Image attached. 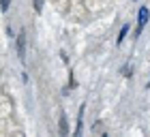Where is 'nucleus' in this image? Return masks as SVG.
Instances as JSON below:
<instances>
[{
	"label": "nucleus",
	"mask_w": 150,
	"mask_h": 137,
	"mask_svg": "<svg viewBox=\"0 0 150 137\" xmlns=\"http://www.w3.org/2000/svg\"><path fill=\"white\" fill-rule=\"evenodd\" d=\"M146 19H148V11H146V9H142V11H139V24L144 26V24H146Z\"/></svg>",
	"instance_id": "nucleus-1"
},
{
	"label": "nucleus",
	"mask_w": 150,
	"mask_h": 137,
	"mask_svg": "<svg viewBox=\"0 0 150 137\" xmlns=\"http://www.w3.org/2000/svg\"><path fill=\"white\" fill-rule=\"evenodd\" d=\"M35 9H37V11H41V0H35Z\"/></svg>",
	"instance_id": "nucleus-2"
},
{
	"label": "nucleus",
	"mask_w": 150,
	"mask_h": 137,
	"mask_svg": "<svg viewBox=\"0 0 150 137\" xmlns=\"http://www.w3.org/2000/svg\"><path fill=\"white\" fill-rule=\"evenodd\" d=\"M0 2H2V9H6V6H9V0H0Z\"/></svg>",
	"instance_id": "nucleus-3"
}]
</instances>
